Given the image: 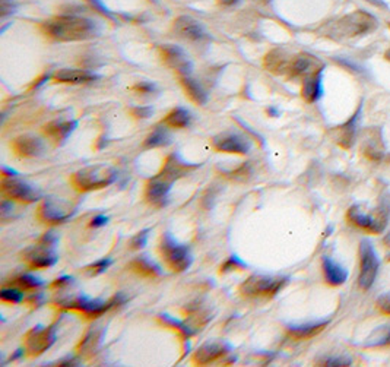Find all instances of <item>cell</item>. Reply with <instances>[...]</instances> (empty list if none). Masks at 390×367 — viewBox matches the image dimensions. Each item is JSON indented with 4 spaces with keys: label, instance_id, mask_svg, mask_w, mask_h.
I'll list each match as a JSON object with an SVG mask.
<instances>
[{
    "label": "cell",
    "instance_id": "cell-1",
    "mask_svg": "<svg viewBox=\"0 0 390 367\" xmlns=\"http://www.w3.org/2000/svg\"><path fill=\"white\" fill-rule=\"evenodd\" d=\"M40 28L44 36L54 41H84L100 33L94 21L77 15H60L42 22Z\"/></svg>",
    "mask_w": 390,
    "mask_h": 367
},
{
    "label": "cell",
    "instance_id": "cell-2",
    "mask_svg": "<svg viewBox=\"0 0 390 367\" xmlns=\"http://www.w3.org/2000/svg\"><path fill=\"white\" fill-rule=\"evenodd\" d=\"M117 179V171L106 164L89 166L78 170L70 178V185L79 192L100 190L110 186Z\"/></svg>",
    "mask_w": 390,
    "mask_h": 367
},
{
    "label": "cell",
    "instance_id": "cell-3",
    "mask_svg": "<svg viewBox=\"0 0 390 367\" xmlns=\"http://www.w3.org/2000/svg\"><path fill=\"white\" fill-rule=\"evenodd\" d=\"M390 215V205L387 201H382V203L376 210L366 211L361 205H354L348 210V219L354 226L363 228L371 234H380L387 227Z\"/></svg>",
    "mask_w": 390,
    "mask_h": 367
},
{
    "label": "cell",
    "instance_id": "cell-4",
    "mask_svg": "<svg viewBox=\"0 0 390 367\" xmlns=\"http://www.w3.org/2000/svg\"><path fill=\"white\" fill-rule=\"evenodd\" d=\"M377 28V18L374 15L357 10L352 13L345 15L334 26V36L343 37V38H354L359 36H366L373 33Z\"/></svg>",
    "mask_w": 390,
    "mask_h": 367
},
{
    "label": "cell",
    "instance_id": "cell-5",
    "mask_svg": "<svg viewBox=\"0 0 390 367\" xmlns=\"http://www.w3.org/2000/svg\"><path fill=\"white\" fill-rule=\"evenodd\" d=\"M288 281V276L251 275L240 286V292L246 297H274Z\"/></svg>",
    "mask_w": 390,
    "mask_h": 367
},
{
    "label": "cell",
    "instance_id": "cell-6",
    "mask_svg": "<svg viewBox=\"0 0 390 367\" xmlns=\"http://www.w3.org/2000/svg\"><path fill=\"white\" fill-rule=\"evenodd\" d=\"M159 252L162 259L174 272H185L192 265V255L189 247L180 244L170 233H166L161 239Z\"/></svg>",
    "mask_w": 390,
    "mask_h": 367
},
{
    "label": "cell",
    "instance_id": "cell-7",
    "mask_svg": "<svg viewBox=\"0 0 390 367\" xmlns=\"http://www.w3.org/2000/svg\"><path fill=\"white\" fill-rule=\"evenodd\" d=\"M380 260L374 244L364 239L359 244V276L358 283L363 290H370L376 281Z\"/></svg>",
    "mask_w": 390,
    "mask_h": 367
},
{
    "label": "cell",
    "instance_id": "cell-8",
    "mask_svg": "<svg viewBox=\"0 0 390 367\" xmlns=\"http://www.w3.org/2000/svg\"><path fill=\"white\" fill-rule=\"evenodd\" d=\"M125 303V297L122 295H117L114 296L111 300L109 302H102V300H93V299H88V297H77V299H72L68 302H62L60 306L65 307V309H72V311H78L85 313L88 318H95L102 315L104 312L110 311L111 307L118 306Z\"/></svg>",
    "mask_w": 390,
    "mask_h": 367
},
{
    "label": "cell",
    "instance_id": "cell-9",
    "mask_svg": "<svg viewBox=\"0 0 390 367\" xmlns=\"http://www.w3.org/2000/svg\"><path fill=\"white\" fill-rule=\"evenodd\" d=\"M75 214V208L70 203L57 199V198H46L38 207V219L46 224H62Z\"/></svg>",
    "mask_w": 390,
    "mask_h": 367
},
{
    "label": "cell",
    "instance_id": "cell-10",
    "mask_svg": "<svg viewBox=\"0 0 390 367\" xmlns=\"http://www.w3.org/2000/svg\"><path fill=\"white\" fill-rule=\"evenodd\" d=\"M57 334H56V325L50 327H37L29 331L25 335V350L29 353V356H40L56 343Z\"/></svg>",
    "mask_w": 390,
    "mask_h": 367
},
{
    "label": "cell",
    "instance_id": "cell-11",
    "mask_svg": "<svg viewBox=\"0 0 390 367\" xmlns=\"http://www.w3.org/2000/svg\"><path fill=\"white\" fill-rule=\"evenodd\" d=\"M0 186H2V192L12 201L33 203L41 198L40 190L13 175H3Z\"/></svg>",
    "mask_w": 390,
    "mask_h": 367
},
{
    "label": "cell",
    "instance_id": "cell-12",
    "mask_svg": "<svg viewBox=\"0 0 390 367\" xmlns=\"http://www.w3.org/2000/svg\"><path fill=\"white\" fill-rule=\"evenodd\" d=\"M159 53L162 62L174 72H177L180 77H190L193 66L187 53L182 47L174 46V44H164V46L159 47Z\"/></svg>",
    "mask_w": 390,
    "mask_h": 367
},
{
    "label": "cell",
    "instance_id": "cell-13",
    "mask_svg": "<svg viewBox=\"0 0 390 367\" xmlns=\"http://www.w3.org/2000/svg\"><path fill=\"white\" fill-rule=\"evenodd\" d=\"M212 148L218 153L227 154H238L244 155L250 151L251 142L240 134H233V132H224L212 138Z\"/></svg>",
    "mask_w": 390,
    "mask_h": 367
},
{
    "label": "cell",
    "instance_id": "cell-14",
    "mask_svg": "<svg viewBox=\"0 0 390 367\" xmlns=\"http://www.w3.org/2000/svg\"><path fill=\"white\" fill-rule=\"evenodd\" d=\"M325 69V65L320 62V58L314 57L307 53H302L292 58L288 73L294 79H306L314 73H319Z\"/></svg>",
    "mask_w": 390,
    "mask_h": 367
},
{
    "label": "cell",
    "instance_id": "cell-15",
    "mask_svg": "<svg viewBox=\"0 0 390 367\" xmlns=\"http://www.w3.org/2000/svg\"><path fill=\"white\" fill-rule=\"evenodd\" d=\"M25 260L28 262V265L34 270H41V268H50L57 262V255L54 252V244L46 243L40 240L38 246L31 247L25 253Z\"/></svg>",
    "mask_w": 390,
    "mask_h": 367
},
{
    "label": "cell",
    "instance_id": "cell-16",
    "mask_svg": "<svg viewBox=\"0 0 390 367\" xmlns=\"http://www.w3.org/2000/svg\"><path fill=\"white\" fill-rule=\"evenodd\" d=\"M198 167H199L198 164H189L187 161H185L182 157H180V154L174 153L167 157L166 163H164L158 175L162 179H166L170 183H174L176 180L182 179L183 175H186L187 173H190L192 170L198 169Z\"/></svg>",
    "mask_w": 390,
    "mask_h": 367
},
{
    "label": "cell",
    "instance_id": "cell-17",
    "mask_svg": "<svg viewBox=\"0 0 390 367\" xmlns=\"http://www.w3.org/2000/svg\"><path fill=\"white\" fill-rule=\"evenodd\" d=\"M230 350L231 347L224 341H208L196 350V353L193 354L192 360L198 366H206L224 357Z\"/></svg>",
    "mask_w": 390,
    "mask_h": 367
},
{
    "label": "cell",
    "instance_id": "cell-18",
    "mask_svg": "<svg viewBox=\"0 0 390 367\" xmlns=\"http://www.w3.org/2000/svg\"><path fill=\"white\" fill-rule=\"evenodd\" d=\"M171 186H173V183L167 182L166 179L159 178V175L157 174L155 178H153L145 186V199H146V202L157 205V207H162V205L166 203V201H167V196L170 194Z\"/></svg>",
    "mask_w": 390,
    "mask_h": 367
},
{
    "label": "cell",
    "instance_id": "cell-19",
    "mask_svg": "<svg viewBox=\"0 0 390 367\" xmlns=\"http://www.w3.org/2000/svg\"><path fill=\"white\" fill-rule=\"evenodd\" d=\"M174 31L177 36L190 41H201L206 37L203 25L192 17H187V15H183V17L176 19Z\"/></svg>",
    "mask_w": 390,
    "mask_h": 367
},
{
    "label": "cell",
    "instance_id": "cell-20",
    "mask_svg": "<svg viewBox=\"0 0 390 367\" xmlns=\"http://www.w3.org/2000/svg\"><path fill=\"white\" fill-rule=\"evenodd\" d=\"M12 150L18 157L24 158H33L38 157L44 151L42 142L31 135H21L12 141Z\"/></svg>",
    "mask_w": 390,
    "mask_h": 367
},
{
    "label": "cell",
    "instance_id": "cell-21",
    "mask_svg": "<svg viewBox=\"0 0 390 367\" xmlns=\"http://www.w3.org/2000/svg\"><path fill=\"white\" fill-rule=\"evenodd\" d=\"M361 113H363V104H359V107L357 109L355 114L351 117V119L336 129V142L338 145L342 146V148L348 150L352 146Z\"/></svg>",
    "mask_w": 390,
    "mask_h": 367
},
{
    "label": "cell",
    "instance_id": "cell-22",
    "mask_svg": "<svg viewBox=\"0 0 390 367\" xmlns=\"http://www.w3.org/2000/svg\"><path fill=\"white\" fill-rule=\"evenodd\" d=\"M292 58L290 54L282 49H274L265 56V68L272 72L274 75H282V73H288Z\"/></svg>",
    "mask_w": 390,
    "mask_h": 367
},
{
    "label": "cell",
    "instance_id": "cell-23",
    "mask_svg": "<svg viewBox=\"0 0 390 367\" xmlns=\"http://www.w3.org/2000/svg\"><path fill=\"white\" fill-rule=\"evenodd\" d=\"M78 122L75 120H68V122H50L49 125H46L42 127L44 134L49 139H52L54 143H63L69 136L72 132L77 129Z\"/></svg>",
    "mask_w": 390,
    "mask_h": 367
},
{
    "label": "cell",
    "instance_id": "cell-24",
    "mask_svg": "<svg viewBox=\"0 0 390 367\" xmlns=\"http://www.w3.org/2000/svg\"><path fill=\"white\" fill-rule=\"evenodd\" d=\"M53 79L63 84H85L98 79V77L93 72L79 70V69H60L54 72Z\"/></svg>",
    "mask_w": 390,
    "mask_h": 367
},
{
    "label": "cell",
    "instance_id": "cell-25",
    "mask_svg": "<svg viewBox=\"0 0 390 367\" xmlns=\"http://www.w3.org/2000/svg\"><path fill=\"white\" fill-rule=\"evenodd\" d=\"M325 90H323V70L319 73L306 78L303 81L302 88V95L307 102H316L322 98Z\"/></svg>",
    "mask_w": 390,
    "mask_h": 367
},
{
    "label": "cell",
    "instance_id": "cell-26",
    "mask_svg": "<svg viewBox=\"0 0 390 367\" xmlns=\"http://www.w3.org/2000/svg\"><path fill=\"white\" fill-rule=\"evenodd\" d=\"M322 265H323V272L327 284L341 286L348 280V271L342 265H339V263L335 262L332 258L325 256Z\"/></svg>",
    "mask_w": 390,
    "mask_h": 367
},
{
    "label": "cell",
    "instance_id": "cell-27",
    "mask_svg": "<svg viewBox=\"0 0 390 367\" xmlns=\"http://www.w3.org/2000/svg\"><path fill=\"white\" fill-rule=\"evenodd\" d=\"M363 153L373 161H382L384 158V145L380 132H368L363 143Z\"/></svg>",
    "mask_w": 390,
    "mask_h": 367
},
{
    "label": "cell",
    "instance_id": "cell-28",
    "mask_svg": "<svg viewBox=\"0 0 390 367\" xmlns=\"http://www.w3.org/2000/svg\"><path fill=\"white\" fill-rule=\"evenodd\" d=\"M327 325H329V320L310 322V324H303V325H290L288 334L295 340H307L320 334Z\"/></svg>",
    "mask_w": 390,
    "mask_h": 367
},
{
    "label": "cell",
    "instance_id": "cell-29",
    "mask_svg": "<svg viewBox=\"0 0 390 367\" xmlns=\"http://www.w3.org/2000/svg\"><path fill=\"white\" fill-rule=\"evenodd\" d=\"M129 268L133 272H136L142 276H149V278H155V276H159L162 274L161 268L157 265V263L153 259H149L148 256L134 258L129 263Z\"/></svg>",
    "mask_w": 390,
    "mask_h": 367
},
{
    "label": "cell",
    "instance_id": "cell-30",
    "mask_svg": "<svg viewBox=\"0 0 390 367\" xmlns=\"http://www.w3.org/2000/svg\"><path fill=\"white\" fill-rule=\"evenodd\" d=\"M182 85L192 101H194L199 106L206 104L208 94L205 91V88L196 79H193L190 77H185V78H182Z\"/></svg>",
    "mask_w": 390,
    "mask_h": 367
},
{
    "label": "cell",
    "instance_id": "cell-31",
    "mask_svg": "<svg viewBox=\"0 0 390 367\" xmlns=\"http://www.w3.org/2000/svg\"><path fill=\"white\" fill-rule=\"evenodd\" d=\"M162 123H166L167 126L174 129L187 127L190 125V113L182 107L174 109L166 116V119L162 120Z\"/></svg>",
    "mask_w": 390,
    "mask_h": 367
},
{
    "label": "cell",
    "instance_id": "cell-32",
    "mask_svg": "<svg viewBox=\"0 0 390 367\" xmlns=\"http://www.w3.org/2000/svg\"><path fill=\"white\" fill-rule=\"evenodd\" d=\"M171 135L166 127H155L153 134L145 139V148H158V146H167L171 143Z\"/></svg>",
    "mask_w": 390,
    "mask_h": 367
},
{
    "label": "cell",
    "instance_id": "cell-33",
    "mask_svg": "<svg viewBox=\"0 0 390 367\" xmlns=\"http://www.w3.org/2000/svg\"><path fill=\"white\" fill-rule=\"evenodd\" d=\"M101 336H102V331H100L98 328H91L85 338L81 341L78 350L81 354H86V353H93V351L97 350L100 341H101Z\"/></svg>",
    "mask_w": 390,
    "mask_h": 367
},
{
    "label": "cell",
    "instance_id": "cell-34",
    "mask_svg": "<svg viewBox=\"0 0 390 367\" xmlns=\"http://www.w3.org/2000/svg\"><path fill=\"white\" fill-rule=\"evenodd\" d=\"M390 344V327H380L373 331L364 343V347H383Z\"/></svg>",
    "mask_w": 390,
    "mask_h": 367
},
{
    "label": "cell",
    "instance_id": "cell-35",
    "mask_svg": "<svg viewBox=\"0 0 390 367\" xmlns=\"http://www.w3.org/2000/svg\"><path fill=\"white\" fill-rule=\"evenodd\" d=\"M12 283L24 290H34V288H40L42 286V281L40 280V278H37L36 275H31V274L20 275L18 278H15Z\"/></svg>",
    "mask_w": 390,
    "mask_h": 367
},
{
    "label": "cell",
    "instance_id": "cell-36",
    "mask_svg": "<svg viewBox=\"0 0 390 367\" xmlns=\"http://www.w3.org/2000/svg\"><path fill=\"white\" fill-rule=\"evenodd\" d=\"M0 299H2V302L17 304L24 300V292L20 288H15V287H10V288L3 287L2 290H0Z\"/></svg>",
    "mask_w": 390,
    "mask_h": 367
},
{
    "label": "cell",
    "instance_id": "cell-37",
    "mask_svg": "<svg viewBox=\"0 0 390 367\" xmlns=\"http://www.w3.org/2000/svg\"><path fill=\"white\" fill-rule=\"evenodd\" d=\"M110 265H111V259L106 258V259H101V260L93 263V265L86 267V268L84 270V272H85L86 275H89V276H95V275L102 274Z\"/></svg>",
    "mask_w": 390,
    "mask_h": 367
},
{
    "label": "cell",
    "instance_id": "cell-38",
    "mask_svg": "<svg viewBox=\"0 0 390 367\" xmlns=\"http://www.w3.org/2000/svg\"><path fill=\"white\" fill-rule=\"evenodd\" d=\"M322 366H329V367H342V366H351L352 360L350 357H326L320 360Z\"/></svg>",
    "mask_w": 390,
    "mask_h": 367
},
{
    "label": "cell",
    "instance_id": "cell-39",
    "mask_svg": "<svg viewBox=\"0 0 390 367\" xmlns=\"http://www.w3.org/2000/svg\"><path fill=\"white\" fill-rule=\"evenodd\" d=\"M243 268H246V263H243L238 258L233 256V258H230L227 262L224 263L222 268H221V272H230V271L243 270Z\"/></svg>",
    "mask_w": 390,
    "mask_h": 367
},
{
    "label": "cell",
    "instance_id": "cell-40",
    "mask_svg": "<svg viewBox=\"0 0 390 367\" xmlns=\"http://www.w3.org/2000/svg\"><path fill=\"white\" fill-rule=\"evenodd\" d=\"M148 234H149V228L138 233L136 236H134L132 240H130V246L132 249H142L146 246V242H148Z\"/></svg>",
    "mask_w": 390,
    "mask_h": 367
},
{
    "label": "cell",
    "instance_id": "cell-41",
    "mask_svg": "<svg viewBox=\"0 0 390 367\" xmlns=\"http://www.w3.org/2000/svg\"><path fill=\"white\" fill-rule=\"evenodd\" d=\"M132 90L139 94H151L157 91V86L154 82H138L132 86Z\"/></svg>",
    "mask_w": 390,
    "mask_h": 367
},
{
    "label": "cell",
    "instance_id": "cell-42",
    "mask_svg": "<svg viewBox=\"0 0 390 367\" xmlns=\"http://www.w3.org/2000/svg\"><path fill=\"white\" fill-rule=\"evenodd\" d=\"M86 2H88L89 5H91L95 10H98L101 15H104V17H107V18H110V19H116L113 12H110V10L107 9V6L101 2V0H86Z\"/></svg>",
    "mask_w": 390,
    "mask_h": 367
},
{
    "label": "cell",
    "instance_id": "cell-43",
    "mask_svg": "<svg viewBox=\"0 0 390 367\" xmlns=\"http://www.w3.org/2000/svg\"><path fill=\"white\" fill-rule=\"evenodd\" d=\"M132 116L136 117V119H148V117H151L154 114V109L153 107H133L130 110Z\"/></svg>",
    "mask_w": 390,
    "mask_h": 367
},
{
    "label": "cell",
    "instance_id": "cell-44",
    "mask_svg": "<svg viewBox=\"0 0 390 367\" xmlns=\"http://www.w3.org/2000/svg\"><path fill=\"white\" fill-rule=\"evenodd\" d=\"M15 9H17V5H15L12 0H0V13H2V18L12 15Z\"/></svg>",
    "mask_w": 390,
    "mask_h": 367
},
{
    "label": "cell",
    "instance_id": "cell-45",
    "mask_svg": "<svg viewBox=\"0 0 390 367\" xmlns=\"http://www.w3.org/2000/svg\"><path fill=\"white\" fill-rule=\"evenodd\" d=\"M377 304H379V307L384 313L390 315V295L380 296L379 300H377Z\"/></svg>",
    "mask_w": 390,
    "mask_h": 367
},
{
    "label": "cell",
    "instance_id": "cell-46",
    "mask_svg": "<svg viewBox=\"0 0 390 367\" xmlns=\"http://www.w3.org/2000/svg\"><path fill=\"white\" fill-rule=\"evenodd\" d=\"M109 223V218L106 215H97L91 219V223H89V227H102Z\"/></svg>",
    "mask_w": 390,
    "mask_h": 367
},
{
    "label": "cell",
    "instance_id": "cell-47",
    "mask_svg": "<svg viewBox=\"0 0 390 367\" xmlns=\"http://www.w3.org/2000/svg\"><path fill=\"white\" fill-rule=\"evenodd\" d=\"M72 283V278L70 276H62V278H57V280L52 284L53 288H62L65 286H69Z\"/></svg>",
    "mask_w": 390,
    "mask_h": 367
},
{
    "label": "cell",
    "instance_id": "cell-48",
    "mask_svg": "<svg viewBox=\"0 0 390 367\" xmlns=\"http://www.w3.org/2000/svg\"><path fill=\"white\" fill-rule=\"evenodd\" d=\"M341 65H345V66H348V68H351L352 70H355V72H358V73H366V70H364V68H361L359 65H357V63H351V62H348L347 58H339L338 61Z\"/></svg>",
    "mask_w": 390,
    "mask_h": 367
},
{
    "label": "cell",
    "instance_id": "cell-49",
    "mask_svg": "<svg viewBox=\"0 0 390 367\" xmlns=\"http://www.w3.org/2000/svg\"><path fill=\"white\" fill-rule=\"evenodd\" d=\"M9 211H12V202L3 201V202H2V217L5 218L6 214H9Z\"/></svg>",
    "mask_w": 390,
    "mask_h": 367
},
{
    "label": "cell",
    "instance_id": "cell-50",
    "mask_svg": "<svg viewBox=\"0 0 390 367\" xmlns=\"http://www.w3.org/2000/svg\"><path fill=\"white\" fill-rule=\"evenodd\" d=\"M366 2H368L374 6H377V8H382V9H389V6L386 5L384 0H366Z\"/></svg>",
    "mask_w": 390,
    "mask_h": 367
},
{
    "label": "cell",
    "instance_id": "cell-51",
    "mask_svg": "<svg viewBox=\"0 0 390 367\" xmlns=\"http://www.w3.org/2000/svg\"><path fill=\"white\" fill-rule=\"evenodd\" d=\"M218 2L221 5H224V6H234V5H237L240 2V0H218Z\"/></svg>",
    "mask_w": 390,
    "mask_h": 367
},
{
    "label": "cell",
    "instance_id": "cell-52",
    "mask_svg": "<svg viewBox=\"0 0 390 367\" xmlns=\"http://www.w3.org/2000/svg\"><path fill=\"white\" fill-rule=\"evenodd\" d=\"M267 114H269V116H274V117H278L281 113H279L275 107H269V109H267Z\"/></svg>",
    "mask_w": 390,
    "mask_h": 367
},
{
    "label": "cell",
    "instance_id": "cell-53",
    "mask_svg": "<svg viewBox=\"0 0 390 367\" xmlns=\"http://www.w3.org/2000/svg\"><path fill=\"white\" fill-rule=\"evenodd\" d=\"M384 57H386V58H387V61L390 62V49H389V50H387V52L384 53Z\"/></svg>",
    "mask_w": 390,
    "mask_h": 367
},
{
    "label": "cell",
    "instance_id": "cell-54",
    "mask_svg": "<svg viewBox=\"0 0 390 367\" xmlns=\"http://www.w3.org/2000/svg\"><path fill=\"white\" fill-rule=\"evenodd\" d=\"M386 243H389V247H390V234H387V237H386Z\"/></svg>",
    "mask_w": 390,
    "mask_h": 367
},
{
    "label": "cell",
    "instance_id": "cell-55",
    "mask_svg": "<svg viewBox=\"0 0 390 367\" xmlns=\"http://www.w3.org/2000/svg\"><path fill=\"white\" fill-rule=\"evenodd\" d=\"M262 2H267V0H262Z\"/></svg>",
    "mask_w": 390,
    "mask_h": 367
},
{
    "label": "cell",
    "instance_id": "cell-56",
    "mask_svg": "<svg viewBox=\"0 0 390 367\" xmlns=\"http://www.w3.org/2000/svg\"><path fill=\"white\" fill-rule=\"evenodd\" d=\"M389 26H390V22H389Z\"/></svg>",
    "mask_w": 390,
    "mask_h": 367
}]
</instances>
